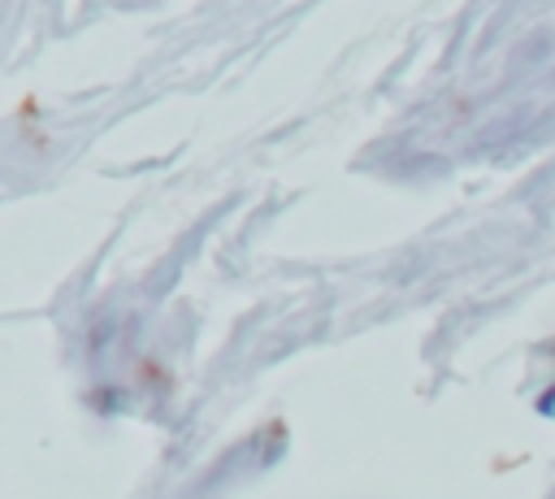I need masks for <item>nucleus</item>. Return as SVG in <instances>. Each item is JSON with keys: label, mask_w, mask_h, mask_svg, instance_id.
<instances>
[{"label": "nucleus", "mask_w": 555, "mask_h": 499, "mask_svg": "<svg viewBox=\"0 0 555 499\" xmlns=\"http://www.w3.org/2000/svg\"><path fill=\"white\" fill-rule=\"evenodd\" d=\"M538 412H555V391H546V395L538 399Z\"/></svg>", "instance_id": "1"}]
</instances>
